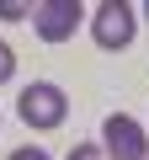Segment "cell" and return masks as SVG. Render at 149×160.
<instances>
[{
  "instance_id": "cell-1",
  "label": "cell",
  "mask_w": 149,
  "mask_h": 160,
  "mask_svg": "<svg viewBox=\"0 0 149 160\" xmlns=\"http://www.w3.org/2000/svg\"><path fill=\"white\" fill-rule=\"evenodd\" d=\"M16 112H22V123L32 133H48V128H59L69 118V96H64V86H53V80H32V86L16 96Z\"/></svg>"
},
{
  "instance_id": "cell-2",
  "label": "cell",
  "mask_w": 149,
  "mask_h": 160,
  "mask_svg": "<svg viewBox=\"0 0 149 160\" xmlns=\"http://www.w3.org/2000/svg\"><path fill=\"white\" fill-rule=\"evenodd\" d=\"M91 38H96V48L123 53V48L138 38V11L128 6V0H107V6H96V16H91Z\"/></svg>"
},
{
  "instance_id": "cell-3",
  "label": "cell",
  "mask_w": 149,
  "mask_h": 160,
  "mask_svg": "<svg viewBox=\"0 0 149 160\" xmlns=\"http://www.w3.org/2000/svg\"><path fill=\"white\" fill-rule=\"evenodd\" d=\"M101 149H107L112 160H149V133H144L138 118L112 112V118L101 123Z\"/></svg>"
},
{
  "instance_id": "cell-4",
  "label": "cell",
  "mask_w": 149,
  "mask_h": 160,
  "mask_svg": "<svg viewBox=\"0 0 149 160\" xmlns=\"http://www.w3.org/2000/svg\"><path fill=\"white\" fill-rule=\"evenodd\" d=\"M80 16H85L80 0H37L32 6V27H37L43 43H69L74 27H80Z\"/></svg>"
},
{
  "instance_id": "cell-5",
  "label": "cell",
  "mask_w": 149,
  "mask_h": 160,
  "mask_svg": "<svg viewBox=\"0 0 149 160\" xmlns=\"http://www.w3.org/2000/svg\"><path fill=\"white\" fill-rule=\"evenodd\" d=\"M69 160H112V155H107L101 144H74V149H69Z\"/></svg>"
},
{
  "instance_id": "cell-6",
  "label": "cell",
  "mask_w": 149,
  "mask_h": 160,
  "mask_svg": "<svg viewBox=\"0 0 149 160\" xmlns=\"http://www.w3.org/2000/svg\"><path fill=\"white\" fill-rule=\"evenodd\" d=\"M16 75V53H11V43H0V86Z\"/></svg>"
},
{
  "instance_id": "cell-7",
  "label": "cell",
  "mask_w": 149,
  "mask_h": 160,
  "mask_svg": "<svg viewBox=\"0 0 149 160\" xmlns=\"http://www.w3.org/2000/svg\"><path fill=\"white\" fill-rule=\"evenodd\" d=\"M0 16H6V22H22V16H32V6H22V0H0Z\"/></svg>"
},
{
  "instance_id": "cell-8",
  "label": "cell",
  "mask_w": 149,
  "mask_h": 160,
  "mask_svg": "<svg viewBox=\"0 0 149 160\" xmlns=\"http://www.w3.org/2000/svg\"><path fill=\"white\" fill-rule=\"evenodd\" d=\"M6 160H53V155H48V149H37V144H22V149H11Z\"/></svg>"
},
{
  "instance_id": "cell-9",
  "label": "cell",
  "mask_w": 149,
  "mask_h": 160,
  "mask_svg": "<svg viewBox=\"0 0 149 160\" xmlns=\"http://www.w3.org/2000/svg\"><path fill=\"white\" fill-rule=\"evenodd\" d=\"M138 16H149V6H144V11H138Z\"/></svg>"
}]
</instances>
